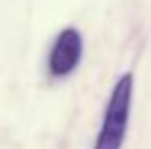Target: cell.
Here are the masks:
<instances>
[{
	"label": "cell",
	"instance_id": "6da1fadb",
	"mask_svg": "<svg viewBox=\"0 0 151 149\" xmlns=\"http://www.w3.org/2000/svg\"><path fill=\"white\" fill-rule=\"evenodd\" d=\"M131 102H133V74H123L110 92L94 149L123 147L127 127H129V117H131Z\"/></svg>",
	"mask_w": 151,
	"mask_h": 149
},
{
	"label": "cell",
	"instance_id": "7a4b0ae2",
	"mask_svg": "<svg viewBox=\"0 0 151 149\" xmlns=\"http://www.w3.org/2000/svg\"><path fill=\"white\" fill-rule=\"evenodd\" d=\"M84 41L76 27H65L55 37V43L51 47L49 59H47V72L51 78L61 80L74 72L82 59Z\"/></svg>",
	"mask_w": 151,
	"mask_h": 149
}]
</instances>
